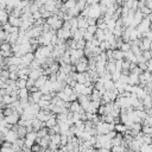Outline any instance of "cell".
<instances>
[{
	"instance_id": "obj_1",
	"label": "cell",
	"mask_w": 152,
	"mask_h": 152,
	"mask_svg": "<svg viewBox=\"0 0 152 152\" xmlns=\"http://www.w3.org/2000/svg\"><path fill=\"white\" fill-rule=\"evenodd\" d=\"M137 30H138L141 34H144L145 32L150 31V30H151V17H150V15L144 17V19H142V20L140 21V24L137 26Z\"/></svg>"
},
{
	"instance_id": "obj_2",
	"label": "cell",
	"mask_w": 152,
	"mask_h": 152,
	"mask_svg": "<svg viewBox=\"0 0 152 152\" xmlns=\"http://www.w3.org/2000/svg\"><path fill=\"white\" fill-rule=\"evenodd\" d=\"M94 127H95L97 134H104V133H108L110 131L109 122H106V121H102V120H99L97 122H95Z\"/></svg>"
},
{
	"instance_id": "obj_3",
	"label": "cell",
	"mask_w": 152,
	"mask_h": 152,
	"mask_svg": "<svg viewBox=\"0 0 152 152\" xmlns=\"http://www.w3.org/2000/svg\"><path fill=\"white\" fill-rule=\"evenodd\" d=\"M88 17L94 18V19H99L100 17H102V13H101V10H100V2L89 5V14H88Z\"/></svg>"
},
{
	"instance_id": "obj_4",
	"label": "cell",
	"mask_w": 152,
	"mask_h": 152,
	"mask_svg": "<svg viewBox=\"0 0 152 152\" xmlns=\"http://www.w3.org/2000/svg\"><path fill=\"white\" fill-rule=\"evenodd\" d=\"M144 14H142V12L140 11V10H137L135 12H134V18H133V21H132V24H131V26H133V27H137L139 24H140V21L144 19Z\"/></svg>"
},
{
	"instance_id": "obj_5",
	"label": "cell",
	"mask_w": 152,
	"mask_h": 152,
	"mask_svg": "<svg viewBox=\"0 0 152 152\" xmlns=\"http://www.w3.org/2000/svg\"><path fill=\"white\" fill-rule=\"evenodd\" d=\"M19 119H20V114H19L17 110H14V113H12L11 115H7V116H5V120H6V121H7V124H10V125H14V124H18Z\"/></svg>"
},
{
	"instance_id": "obj_6",
	"label": "cell",
	"mask_w": 152,
	"mask_h": 152,
	"mask_svg": "<svg viewBox=\"0 0 152 152\" xmlns=\"http://www.w3.org/2000/svg\"><path fill=\"white\" fill-rule=\"evenodd\" d=\"M33 59H34V52L33 51H30V52H27V53L21 56V63L25 64L26 66H28Z\"/></svg>"
},
{
	"instance_id": "obj_7",
	"label": "cell",
	"mask_w": 152,
	"mask_h": 152,
	"mask_svg": "<svg viewBox=\"0 0 152 152\" xmlns=\"http://www.w3.org/2000/svg\"><path fill=\"white\" fill-rule=\"evenodd\" d=\"M42 95H43V93L40 91V89H39V90H37V91L30 93L28 102H30V103H38V101L42 99Z\"/></svg>"
},
{
	"instance_id": "obj_8",
	"label": "cell",
	"mask_w": 152,
	"mask_h": 152,
	"mask_svg": "<svg viewBox=\"0 0 152 152\" xmlns=\"http://www.w3.org/2000/svg\"><path fill=\"white\" fill-rule=\"evenodd\" d=\"M39 89H40V91H42L43 94L51 93V91H53V82H51L50 80H48V81L45 82V84H44L43 87H40Z\"/></svg>"
},
{
	"instance_id": "obj_9",
	"label": "cell",
	"mask_w": 152,
	"mask_h": 152,
	"mask_svg": "<svg viewBox=\"0 0 152 152\" xmlns=\"http://www.w3.org/2000/svg\"><path fill=\"white\" fill-rule=\"evenodd\" d=\"M18 138H19L18 133H17L15 131H13V129H10V131L5 134V140H7V141H10V142H14Z\"/></svg>"
},
{
	"instance_id": "obj_10",
	"label": "cell",
	"mask_w": 152,
	"mask_h": 152,
	"mask_svg": "<svg viewBox=\"0 0 152 152\" xmlns=\"http://www.w3.org/2000/svg\"><path fill=\"white\" fill-rule=\"evenodd\" d=\"M140 83V78H139V75L138 74H134V72H129L128 74V84H132V86H137Z\"/></svg>"
},
{
	"instance_id": "obj_11",
	"label": "cell",
	"mask_w": 152,
	"mask_h": 152,
	"mask_svg": "<svg viewBox=\"0 0 152 152\" xmlns=\"http://www.w3.org/2000/svg\"><path fill=\"white\" fill-rule=\"evenodd\" d=\"M83 108L81 107V103L78 102V100H75V101H71L70 102V107H69V110L71 113H75V112H81Z\"/></svg>"
},
{
	"instance_id": "obj_12",
	"label": "cell",
	"mask_w": 152,
	"mask_h": 152,
	"mask_svg": "<svg viewBox=\"0 0 152 152\" xmlns=\"http://www.w3.org/2000/svg\"><path fill=\"white\" fill-rule=\"evenodd\" d=\"M49 144H52V145H56V146H61V133H55V134H51L50 135V142Z\"/></svg>"
},
{
	"instance_id": "obj_13",
	"label": "cell",
	"mask_w": 152,
	"mask_h": 152,
	"mask_svg": "<svg viewBox=\"0 0 152 152\" xmlns=\"http://www.w3.org/2000/svg\"><path fill=\"white\" fill-rule=\"evenodd\" d=\"M21 21H23L21 18L14 17V15H12V14H10V17H8V23H10L12 26H18V27H20Z\"/></svg>"
},
{
	"instance_id": "obj_14",
	"label": "cell",
	"mask_w": 152,
	"mask_h": 152,
	"mask_svg": "<svg viewBox=\"0 0 152 152\" xmlns=\"http://www.w3.org/2000/svg\"><path fill=\"white\" fill-rule=\"evenodd\" d=\"M113 59H125V52L120 49H113Z\"/></svg>"
},
{
	"instance_id": "obj_15",
	"label": "cell",
	"mask_w": 152,
	"mask_h": 152,
	"mask_svg": "<svg viewBox=\"0 0 152 152\" xmlns=\"http://www.w3.org/2000/svg\"><path fill=\"white\" fill-rule=\"evenodd\" d=\"M49 80V76L48 75H45V74H43L42 76H39L37 80H36V82H34V86L36 87H38V88H40V87H43L44 84H45V82Z\"/></svg>"
},
{
	"instance_id": "obj_16",
	"label": "cell",
	"mask_w": 152,
	"mask_h": 152,
	"mask_svg": "<svg viewBox=\"0 0 152 152\" xmlns=\"http://www.w3.org/2000/svg\"><path fill=\"white\" fill-rule=\"evenodd\" d=\"M8 17H10V14L7 13V11H6L5 8L0 10V24H1V25H4L5 23L8 21Z\"/></svg>"
},
{
	"instance_id": "obj_17",
	"label": "cell",
	"mask_w": 152,
	"mask_h": 152,
	"mask_svg": "<svg viewBox=\"0 0 152 152\" xmlns=\"http://www.w3.org/2000/svg\"><path fill=\"white\" fill-rule=\"evenodd\" d=\"M55 125H57V118H56V114H53L52 116H50V118L45 121V126H46L48 128H51V127H53Z\"/></svg>"
},
{
	"instance_id": "obj_18",
	"label": "cell",
	"mask_w": 152,
	"mask_h": 152,
	"mask_svg": "<svg viewBox=\"0 0 152 152\" xmlns=\"http://www.w3.org/2000/svg\"><path fill=\"white\" fill-rule=\"evenodd\" d=\"M30 96V90L28 88H20L18 93V99H27Z\"/></svg>"
},
{
	"instance_id": "obj_19",
	"label": "cell",
	"mask_w": 152,
	"mask_h": 152,
	"mask_svg": "<svg viewBox=\"0 0 152 152\" xmlns=\"http://www.w3.org/2000/svg\"><path fill=\"white\" fill-rule=\"evenodd\" d=\"M76 2H77L76 0H64V1H63V7L68 11V10L75 7V6H76Z\"/></svg>"
},
{
	"instance_id": "obj_20",
	"label": "cell",
	"mask_w": 152,
	"mask_h": 152,
	"mask_svg": "<svg viewBox=\"0 0 152 152\" xmlns=\"http://www.w3.org/2000/svg\"><path fill=\"white\" fill-rule=\"evenodd\" d=\"M18 125H19V124H18ZM17 133H18L19 138H25V135H26V133H27V128H26V126H21V125H19Z\"/></svg>"
},
{
	"instance_id": "obj_21",
	"label": "cell",
	"mask_w": 152,
	"mask_h": 152,
	"mask_svg": "<svg viewBox=\"0 0 152 152\" xmlns=\"http://www.w3.org/2000/svg\"><path fill=\"white\" fill-rule=\"evenodd\" d=\"M63 24H64V20L59 18V19H58V20H57L56 23H53V24L51 25V28H52V30H55V31H57L58 28L63 27Z\"/></svg>"
},
{
	"instance_id": "obj_22",
	"label": "cell",
	"mask_w": 152,
	"mask_h": 152,
	"mask_svg": "<svg viewBox=\"0 0 152 152\" xmlns=\"http://www.w3.org/2000/svg\"><path fill=\"white\" fill-rule=\"evenodd\" d=\"M104 88H106V90H112V89H114V88H115V82H114L112 78L104 81Z\"/></svg>"
},
{
	"instance_id": "obj_23",
	"label": "cell",
	"mask_w": 152,
	"mask_h": 152,
	"mask_svg": "<svg viewBox=\"0 0 152 152\" xmlns=\"http://www.w3.org/2000/svg\"><path fill=\"white\" fill-rule=\"evenodd\" d=\"M96 38H99L100 40H104V30L103 28H100V27H97V30H96V32H95V34H94Z\"/></svg>"
},
{
	"instance_id": "obj_24",
	"label": "cell",
	"mask_w": 152,
	"mask_h": 152,
	"mask_svg": "<svg viewBox=\"0 0 152 152\" xmlns=\"http://www.w3.org/2000/svg\"><path fill=\"white\" fill-rule=\"evenodd\" d=\"M15 83H17V87L20 89V88H26V83H27V80H25V78H18L17 81H15Z\"/></svg>"
},
{
	"instance_id": "obj_25",
	"label": "cell",
	"mask_w": 152,
	"mask_h": 152,
	"mask_svg": "<svg viewBox=\"0 0 152 152\" xmlns=\"http://www.w3.org/2000/svg\"><path fill=\"white\" fill-rule=\"evenodd\" d=\"M37 135L40 137V138L48 135V127H46V126H43L42 128H39V129L37 131Z\"/></svg>"
},
{
	"instance_id": "obj_26",
	"label": "cell",
	"mask_w": 152,
	"mask_h": 152,
	"mask_svg": "<svg viewBox=\"0 0 152 152\" xmlns=\"http://www.w3.org/2000/svg\"><path fill=\"white\" fill-rule=\"evenodd\" d=\"M131 48H132L131 42H122V44H121V46H120V49H121L124 52H125V51L131 50Z\"/></svg>"
},
{
	"instance_id": "obj_27",
	"label": "cell",
	"mask_w": 152,
	"mask_h": 152,
	"mask_svg": "<svg viewBox=\"0 0 152 152\" xmlns=\"http://www.w3.org/2000/svg\"><path fill=\"white\" fill-rule=\"evenodd\" d=\"M83 88H84V83H80V82H77V83H76V86L74 87V91H75V93L81 94V93H82V90H83Z\"/></svg>"
},
{
	"instance_id": "obj_28",
	"label": "cell",
	"mask_w": 152,
	"mask_h": 152,
	"mask_svg": "<svg viewBox=\"0 0 152 152\" xmlns=\"http://www.w3.org/2000/svg\"><path fill=\"white\" fill-rule=\"evenodd\" d=\"M120 76H121V70H115V71H113L112 72V80L115 82V81H118L119 78H120Z\"/></svg>"
},
{
	"instance_id": "obj_29",
	"label": "cell",
	"mask_w": 152,
	"mask_h": 152,
	"mask_svg": "<svg viewBox=\"0 0 152 152\" xmlns=\"http://www.w3.org/2000/svg\"><path fill=\"white\" fill-rule=\"evenodd\" d=\"M93 38H94V34L90 33V32H88V31L86 30V32H84V34H83V39H84L86 42H88V40H91Z\"/></svg>"
},
{
	"instance_id": "obj_30",
	"label": "cell",
	"mask_w": 152,
	"mask_h": 152,
	"mask_svg": "<svg viewBox=\"0 0 152 152\" xmlns=\"http://www.w3.org/2000/svg\"><path fill=\"white\" fill-rule=\"evenodd\" d=\"M86 48V40L84 39H80L76 42V49H84Z\"/></svg>"
},
{
	"instance_id": "obj_31",
	"label": "cell",
	"mask_w": 152,
	"mask_h": 152,
	"mask_svg": "<svg viewBox=\"0 0 152 152\" xmlns=\"http://www.w3.org/2000/svg\"><path fill=\"white\" fill-rule=\"evenodd\" d=\"M96 30H97V25H89V26L87 27V31L90 32V33H93V34H95Z\"/></svg>"
},
{
	"instance_id": "obj_32",
	"label": "cell",
	"mask_w": 152,
	"mask_h": 152,
	"mask_svg": "<svg viewBox=\"0 0 152 152\" xmlns=\"http://www.w3.org/2000/svg\"><path fill=\"white\" fill-rule=\"evenodd\" d=\"M10 78L13 80V81H17V80L19 78L18 71H10Z\"/></svg>"
},
{
	"instance_id": "obj_33",
	"label": "cell",
	"mask_w": 152,
	"mask_h": 152,
	"mask_svg": "<svg viewBox=\"0 0 152 152\" xmlns=\"http://www.w3.org/2000/svg\"><path fill=\"white\" fill-rule=\"evenodd\" d=\"M43 148H42V146L38 144V142H34L32 146H31V151H36V152H38V151H42Z\"/></svg>"
},
{
	"instance_id": "obj_34",
	"label": "cell",
	"mask_w": 152,
	"mask_h": 152,
	"mask_svg": "<svg viewBox=\"0 0 152 152\" xmlns=\"http://www.w3.org/2000/svg\"><path fill=\"white\" fill-rule=\"evenodd\" d=\"M34 82H36V80L28 77V78H27V83H26V88H31L32 86H34Z\"/></svg>"
},
{
	"instance_id": "obj_35",
	"label": "cell",
	"mask_w": 152,
	"mask_h": 152,
	"mask_svg": "<svg viewBox=\"0 0 152 152\" xmlns=\"http://www.w3.org/2000/svg\"><path fill=\"white\" fill-rule=\"evenodd\" d=\"M96 20H97V19H94V18L88 17V26H89V25H96Z\"/></svg>"
},
{
	"instance_id": "obj_36",
	"label": "cell",
	"mask_w": 152,
	"mask_h": 152,
	"mask_svg": "<svg viewBox=\"0 0 152 152\" xmlns=\"http://www.w3.org/2000/svg\"><path fill=\"white\" fill-rule=\"evenodd\" d=\"M0 10H2V6H1V4H0Z\"/></svg>"
},
{
	"instance_id": "obj_37",
	"label": "cell",
	"mask_w": 152,
	"mask_h": 152,
	"mask_svg": "<svg viewBox=\"0 0 152 152\" xmlns=\"http://www.w3.org/2000/svg\"><path fill=\"white\" fill-rule=\"evenodd\" d=\"M151 74H152V71H151Z\"/></svg>"
}]
</instances>
